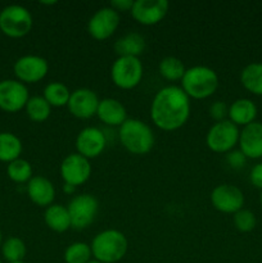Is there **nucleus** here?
Returning <instances> with one entry per match:
<instances>
[{
  "mask_svg": "<svg viewBox=\"0 0 262 263\" xmlns=\"http://www.w3.org/2000/svg\"><path fill=\"white\" fill-rule=\"evenodd\" d=\"M91 248L84 241H74L69 244L63 254L66 263H89L91 261Z\"/></svg>",
  "mask_w": 262,
  "mask_h": 263,
  "instance_id": "obj_30",
  "label": "nucleus"
},
{
  "mask_svg": "<svg viewBox=\"0 0 262 263\" xmlns=\"http://www.w3.org/2000/svg\"><path fill=\"white\" fill-rule=\"evenodd\" d=\"M169 8L167 0H135L130 12L140 25L154 26L166 17Z\"/></svg>",
  "mask_w": 262,
  "mask_h": 263,
  "instance_id": "obj_14",
  "label": "nucleus"
},
{
  "mask_svg": "<svg viewBox=\"0 0 262 263\" xmlns=\"http://www.w3.org/2000/svg\"><path fill=\"white\" fill-rule=\"evenodd\" d=\"M43 97L50 107H64L68 104L71 91L63 82L53 81L44 87Z\"/></svg>",
  "mask_w": 262,
  "mask_h": 263,
  "instance_id": "obj_25",
  "label": "nucleus"
},
{
  "mask_svg": "<svg viewBox=\"0 0 262 263\" xmlns=\"http://www.w3.org/2000/svg\"><path fill=\"white\" fill-rule=\"evenodd\" d=\"M7 175L15 184H25L33 177L31 163L23 158H18L8 163Z\"/></svg>",
  "mask_w": 262,
  "mask_h": 263,
  "instance_id": "obj_29",
  "label": "nucleus"
},
{
  "mask_svg": "<svg viewBox=\"0 0 262 263\" xmlns=\"http://www.w3.org/2000/svg\"><path fill=\"white\" fill-rule=\"evenodd\" d=\"M120 22V13L110 7H103L97 10L89 20L87 32L94 40H107L116 32Z\"/></svg>",
  "mask_w": 262,
  "mask_h": 263,
  "instance_id": "obj_10",
  "label": "nucleus"
},
{
  "mask_svg": "<svg viewBox=\"0 0 262 263\" xmlns=\"http://www.w3.org/2000/svg\"><path fill=\"white\" fill-rule=\"evenodd\" d=\"M133 0H112L109 4L110 8L116 10L117 13L120 12H128L133 8Z\"/></svg>",
  "mask_w": 262,
  "mask_h": 263,
  "instance_id": "obj_35",
  "label": "nucleus"
},
{
  "mask_svg": "<svg viewBox=\"0 0 262 263\" xmlns=\"http://www.w3.org/2000/svg\"><path fill=\"white\" fill-rule=\"evenodd\" d=\"M190 117V98L181 86L162 87L154 95L151 105L152 122L163 131H175L188 122Z\"/></svg>",
  "mask_w": 262,
  "mask_h": 263,
  "instance_id": "obj_1",
  "label": "nucleus"
},
{
  "mask_svg": "<svg viewBox=\"0 0 262 263\" xmlns=\"http://www.w3.org/2000/svg\"><path fill=\"white\" fill-rule=\"evenodd\" d=\"M90 248L95 261L117 263L127 253L128 241L123 233L115 229H108L94 236Z\"/></svg>",
  "mask_w": 262,
  "mask_h": 263,
  "instance_id": "obj_2",
  "label": "nucleus"
},
{
  "mask_svg": "<svg viewBox=\"0 0 262 263\" xmlns=\"http://www.w3.org/2000/svg\"><path fill=\"white\" fill-rule=\"evenodd\" d=\"M27 248L22 239L17 236L8 238L7 240L3 241L2 244V256L7 261V263L22 262L25 259Z\"/></svg>",
  "mask_w": 262,
  "mask_h": 263,
  "instance_id": "obj_26",
  "label": "nucleus"
},
{
  "mask_svg": "<svg viewBox=\"0 0 262 263\" xmlns=\"http://www.w3.org/2000/svg\"><path fill=\"white\" fill-rule=\"evenodd\" d=\"M30 99L28 89L18 80L0 81V109L7 113H17L22 110Z\"/></svg>",
  "mask_w": 262,
  "mask_h": 263,
  "instance_id": "obj_9",
  "label": "nucleus"
},
{
  "mask_svg": "<svg viewBox=\"0 0 262 263\" xmlns=\"http://www.w3.org/2000/svg\"><path fill=\"white\" fill-rule=\"evenodd\" d=\"M218 87V76L215 69L207 66H194L185 71L181 79V89L193 99H207Z\"/></svg>",
  "mask_w": 262,
  "mask_h": 263,
  "instance_id": "obj_4",
  "label": "nucleus"
},
{
  "mask_svg": "<svg viewBox=\"0 0 262 263\" xmlns=\"http://www.w3.org/2000/svg\"><path fill=\"white\" fill-rule=\"evenodd\" d=\"M257 112H258L257 105L254 104L253 100L248 99V98H240L229 105L228 117L234 125H236L238 127L239 126L244 127L256 121Z\"/></svg>",
  "mask_w": 262,
  "mask_h": 263,
  "instance_id": "obj_20",
  "label": "nucleus"
},
{
  "mask_svg": "<svg viewBox=\"0 0 262 263\" xmlns=\"http://www.w3.org/2000/svg\"><path fill=\"white\" fill-rule=\"evenodd\" d=\"M25 109L26 113H27V117L30 118L31 121L38 123L44 122V121L48 120L49 116H50L51 113L50 104L44 99V97H39V95L31 97L30 99H28Z\"/></svg>",
  "mask_w": 262,
  "mask_h": 263,
  "instance_id": "obj_27",
  "label": "nucleus"
},
{
  "mask_svg": "<svg viewBox=\"0 0 262 263\" xmlns=\"http://www.w3.org/2000/svg\"><path fill=\"white\" fill-rule=\"evenodd\" d=\"M240 82L247 91L262 97V63H249L241 69Z\"/></svg>",
  "mask_w": 262,
  "mask_h": 263,
  "instance_id": "obj_23",
  "label": "nucleus"
},
{
  "mask_svg": "<svg viewBox=\"0 0 262 263\" xmlns=\"http://www.w3.org/2000/svg\"><path fill=\"white\" fill-rule=\"evenodd\" d=\"M228 110H229V107L225 104L223 102H215L213 104H211L210 107V116L213 118V120H216V122H218V121H223L226 120V116H228Z\"/></svg>",
  "mask_w": 262,
  "mask_h": 263,
  "instance_id": "obj_33",
  "label": "nucleus"
},
{
  "mask_svg": "<svg viewBox=\"0 0 262 263\" xmlns=\"http://www.w3.org/2000/svg\"><path fill=\"white\" fill-rule=\"evenodd\" d=\"M97 116L103 123L108 126H118L120 127L126 120H127V112L126 108L120 100L113 98H105L99 102L98 105Z\"/></svg>",
  "mask_w": 262,
  "mask_h": 263,
  "instance_id": "obj_19",
  "label": "nucleus"
},
{
  "mask_svg": "<svg viewBox=\"0 0 262 263\" xmlns=\"http://www.w3.org/2000/svg\"><path fill=\"white\" fill-rule=\"evenodd\" d=\"M63 190H64V193H67V194H72V193H73L74 190H76V187L72 186V185L64 184L63 185Z\"/></svg>",
  "mask_w": 262,
  "mask_h": 263,
  "instance_id": "obj_36",
  "label": "nucleus"
},
{
  "mask_svg": "<svg viewBox=\"0 0 262 263\" xmlns=\"http://www.w3.org/2000/svg\"><path fill=\"white\" fill-rule=\"evenodd\" d=\"M238 145L247 159L262 158V122L254 121L244 126L239 134Z\"/></svg>",
  "mask_w": 262,
  "mask_h": 263,
  "instance_id": "obj_17",
  "label": "nucleus"
},
{
  "mask_svg": "<svg viewBox=\"0 0 262 263\" xmlns=\"http://www.w3.org/2000/svg\"><path fill=\"white\" fill-rule=\"evenodd\" d=\"M61 176L64 184L77 187L84 185L91 175L90 161L79 153L68 154L61 163Z\"/></svg>",
  "mask_w": 262,
  "mask_h": 263,
  "instance_id": "obj_13",
  "label": "nucleus"
},
{
  "mask_svg": "<svg viewBox=\"0 0 262 263\" xmlns=\"http://www.w3.org/2000/svg\"><path fill=\"white\" fill-rule=\"evenodd\" d=\"M240 130L230 120L218 121L213 123L205 136V143L210 151L218 154H225L234 151L238 145Z\"/></svg>",
  "mask_w": 262,
  "mask_h": 263,
  "instance_id": "obj_7",
  "label": "nucleus"
},
{
  "mask_svg": "<svg viewBox=\"0 0 262 263\" xmlns=\"http://www.w3.org/2000/svg\"><path fill=\"white\" fill-rule=\"evenodd\" d=\"M3 244V234H2V230H0V247H2Z\"/></svg>",
  "mask_w": 262,
  "mask_h": 263,
  "instance_id": "obj_38",
  "label": "nucleus"
},
{
  "mask_svg": "<svg viewBox=\"0 0 262 263\" xmlns=\"http://www.w3.org/2000/svg\"><path fill=\"white\" fill-rule=\"evenodd\" d=\"M123 148L135 156L149 153L154 145V133L148 123L136 118H127L118 130Z\"/></svg>",
  "mask_w": 262,
  "mask_h": 263,
  "instance_id": "obj_3",
  "label": "nucleus"
},
{
  "mask_svg": "<svg viewBox=\"0 0 262 263\" xmlns=\"http://www.w3.org/2000/svg\"><path fill=\"white\" fill-rule=\"evenodd\" d=\"M159 73L167 81H181L182 76H184L185 68L184 63L181 59L176 58V57H166L159 62Z\"/></svg>",
  "mask_w": 262,
  "mask_h": 263,
  "instance_id": "obj_28",
  "label": "nucleus"
},
{
  "mask_svg": "<svg viewBox=\"0 0 262 263\" xmlns=\"http://www.w3.org/2000/svg\"><path fill=\"white\" fill-rule=\"evenodd\" d=\"M246 198L238 186L231 184L217 185L211 193V203L218 212L234 215L243 208Z\"/></svg>",
  "mask_w": 262,
  "mask_h": 263,
  "instance_id": "obj_12",
  "label": "nucleus"
},
{
  "mask_svg": "<svg viewBox=\"0 0 262 263\" xmlns=\"http://www.w3.org/2000/svg\"><path fill=\"white\" fill-rule=\"evenodd\" d=\"M44 222L54 233H66L71 226V217L67 207L62 204H51L45 208Z\"/></svg>",
  "mask_w": 262,
  "mask_h": 263,
  "instance_id": "obj_21",
  "label": "nucleus"
},
{
  "mask_svg": "<svg viewBox=\"0 0 262 263\" xmlns=\"http://www.w3.org/2000/svg\"><path fill=\"white\" fill-rule=\"evenodd\" d=\"M226 161L230 164V167H233L235 170H240L246 166L247 157L238 149V151L229 152L228 156H226Z\"/></svg>",
  "mask_w": 262,
  "mask_h": 263,
  "instance_id": "obj_32",
  "label": "nucleus"
},
{
  "mask_svg": "<svg viewBox=\"0 0 262 263\" xmlns=\"http://www.w3.org/2000/svg\"><path fill=\"white\" fill-rule=\"evenodd\" d=\"M13 72L18 81L22 84H36L48 74L49 63L43 57L28 54L15 61Z\"/></svg>",
  "mask_w": 262,
  "mask_h": 263,
  "instance_id": "obj_11",
  "label": "nucleus"
},
{
  "mask_svg": "<svg viewBox=\"0 0 262 263\" xmlns=\"http://www.w3.org/2000/svg\"><path fill=\"white\" fill-rule=\"evenodd\" d=\"M23 145L21 139L12 133H0V161L10 162L21 158Z\"/></svg>",
  "mask_w": 262,
  "mask_h": 263,
  "instance_id": "obj_24",
  "label": "nucleus"
},
{
  "mask_svg": "<svg viewBox=\"0 0 262 263\" xmlns=\"http://www.w3.org/2000/svg\"><path fill=\"white\" fill-rule=\"evenodd\" d=\"M32 25L33 21L30 10L22 5H8L0 12V30L8 37H23L30 32Z\"/></svg>",
  "mask_w": 262,
  "mask_h": 263,
  "instance_id": "obj_5",
  "label": "nucleus"
},
{
  "mask_svg": "<svg viewBox=\"0 0 262 263\" xmlns=\"http://www.w3.org/2000/svg\"><path fill=\"white\" fill-rule=\"evenodd\" d=\"M143 73V63L136 57H118L110 67L113 84L122 90H131L138 86Z\"/></svg>",
  "mask_w": 262,
  "mask_h": 263,
  "instance_id": "obj_6",
  "label": "nucleus"
},
{
  "mask_svg": "<svg viewBox=\"0 0 262 263\" xmlns=\"http://www.w3.org/2000/svg\"><path fill=\"white\" fill-rule=\"evenodd\" d=\"M249 180H251V184L254 187L262 190V162L252 167L251 174H249Z\"/></svg>",
  "mask_w": 262,
  "mask_h": 263,
  "instance_id": "obj_34",
  "label": "nucleus"
},
{
  "mask_svg": "<svg viewBox=\"0 0 262 263\" xmlns=\"http://www.w3.org/2000/svg\"><path fill=\"white\" fill-rule=\"evenodd\" d=\"M233 222L236 230L240 231V233H251L256 228L257 218L252 211L241 208L240 211L234 213Z\"/></svg>",
  "mask_w": 262,
  "mask_h": 263,
  "instance_id": "obj_31",
  "label": "nucleus"
},
{
  "mask_svg": "<svg viewBox=\"0 0 262 263\" xmlns=\"http://www.w3.org/2000/svg\"><path fill=\"white\" fill-rule=\"evenodd\" d=\"M41 4H44V5H54V4H57V2H55V0H53V2H41Z\"/></svg>",
  "mask_w": 262,
  "mask_h": 263,
  "instance_id": "obj_37",
  "label": "nucleus"
},
{
  "mask_svg": "<svg viewBox=\"0 0 262 263\" xmlns=\"http://www.w3.org/2000/svg\"><path fill=\"white\" fill-rule=\"evenodd\" d=\"M0 36H2V30H0Z\"/></svg>",
  "mask_w": 262,
  "mask_h": 263,
  "instance_id": "obj_42",
  "label": "nucleus"
},
{
  "mask_svg": "<svg viewBox=\"0 0 262 263\" xmlns=\"http://www.w3.org/2000/svg\"><path fill=\"white\" fill-rule=\"evenodd\" d=\"M67 210L72 228L74 230H85L94 222L99 211V202L91 194H80L69 200Z\"/></svg>",
  "mask_w": 262,
  "mask_h": 263,
  "instance_id": "obj_8",
  "label": "nucleus"
},
{
  "mask_svg": "<svg viewBox=\"0 0 262 263\" xmlns=\"http://www.w3.org/2000/svg\"><path fill=\"white\" fill-rule=\"evenodd\" d=\"M27 195L33 204L48 208L55 198V187L53 182L44 176H33L27 182Z\"/></svg>",
  "mask_w": 262,
  "mask_h": 263,
  "instance_id": "obj_18",
  "label": "nucleus"
},
{
  "mask_svg": "<svg viewBox=\"0 0 262 263\" xmlns=\"http://www.w3.org/2000/svg\"><path fill=\"white\" fill-rule=\"evenodd\" d=\"M15 263H26L25 261H22V262H15Z\"/></svg>",
  "mask_w": 262,
  "mask_h": 263,
  "instance_id": "obj_41",
  "label": "nucleus"
},
{
  "mask_svg": "<svg viewBox=\"0 0 262 263\" xmlns=\"http://www.w3.org/2000/svg\"><path fill=\"white\" fill-rule=\"evenodd\" d=\"M145 49V39L138 32H128L115 43V50L118 57H136L139 58Z\"/></svg>",
  "mask_w": 262,
  "mask_h": 263,
  "instance_id": "obj_22",
  "label": "nucleus"
},
{
  "mask_svg": "<svg viewBox=\"0 0 262 263\" xmlns=\"http://www.w3.org/2000/svg\"><path fill=\"white\" fill-rule=\"evenodd\" d=\"M99 102L100 100L97 92L86 89V87H81V89H76L71 92L67 108L73 117L80 118V120H87V118H91L92 116H97Z\"/></svg>",
  "mask_w": 262,
  "mask_h": 263,
  "instance_id": "obj_16",
  "label": "nucleus"
},
{
  "mask_svg": "<svg viewBox=\"0 0 262 263\" xmlns=\"http://www.w3.org/2000/svg\"><path fill=\"white\" fill-rule=\"evenodd\" d=\"M259 203H261V207H262V190H261V195H259Z\"/></svg>",
  "mask_w": 262,
  "mask_h": 263,
  "instance_id": "obj_39",
  "label": "nucleus"
},
{
  "mask_svg": "<svg viewBox=\"0 0 262 263\" xmlns=\"http://www.w3.org/2000/svg\"><path fill=\"white\" fill-rule=\"evenodd\" d=\"M89 263H102V262H98V261H95V259H91Z\"/></svg>",
  "mask_w": 262,
  "mask_h": 263,
  "instance_id": "obj_40",
  "label": "nucleus"
},
{
  "mask_svg": "<svg viewBox=\"0 0 262 263\" xmlns=\"http://www.w3.org/2000/svg\"><path fill=\"white\" fill-rule=\"evenodd\" d=\"M0 263H3V261H2V259H0Z\"/></svg>",
  "mask_w": 262,
  "mask_h": 263,
  "instance_id": "obj_43",
  "label": "nucleus"
},
{
  "mask_svg": "<svg viewBox=\"0 0 262 263\" xmlns=\"http://www.w3.org/2000/svg\"><path fill=\"white\" fill-rule=\"evenodd\" d=\"M74 145H76L77 153L90 161L99 157L104 152L107 146V138L100 128L89 126L80 131Z\"/></svg>",
  "mask_w": 262,
  "mask_h": 263,
  "instance_id": "obj_15",
  "label": "nucleus"
}]
</instances>
